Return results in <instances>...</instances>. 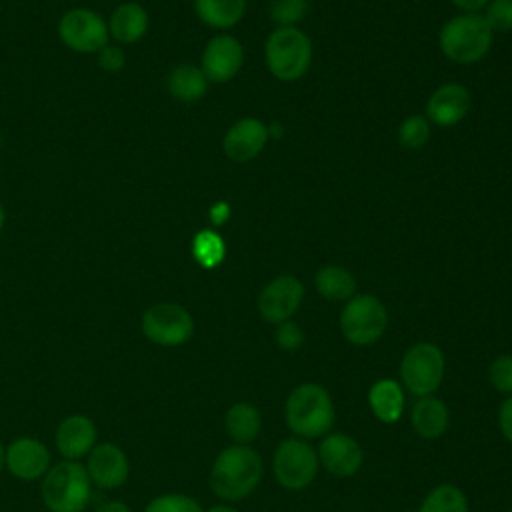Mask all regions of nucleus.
Listing matches in <instances>:
<instances>
[{
	"label": "nucleus",
	"instance_id": "nucleus-16",
	"mask_svg": "<svg viewBox=\"0 0 512 512\" xmlns=\"http://www.w3.org/2000/svg\"><path fill=\"white\" fill-rule=\"evenodd\" d=\"M268 126L258 118H240L224 136V152L234 162L256 158L268 142Z\"/></svg>",
	"mask_w": 512,
	"mask_h": 512
},
{
	"label": "nucleus",
	"instance_id": "nucleus-42",
	"mask_svg": "<svg viewBox=\"0 0 512 512\" xmlns=\"http://www.w3.org/2000/svg\"><path fill=\"white\" fill-rule=\"evenodd\" d=\"M4 208H2V204H0V230H2V226H4Z\"/></svg>",
	"mask_w": 512,
	"mask_h": 512
},
{
	"label": "nucleus",
	"instance_id": "nucleus-11",
	"mask_svg": "<svg viewBox=\"0 0 512 512\" xmlns=\"http://www.w3.org/2000/svg\"><path fill=\"white\" fill-rule=\"evenodd\" d=\"M302 300V282L294 276H278L262 288L258 296V310L266 322L280 324L292 318V314L300 308Z\"/></svg>",
	"mask_w": 512,
	"mask_h": 512
},
{
	"label": "nucleus",
	"instance_id": "nucleus-34",
	"mask_svg": "<svg viewBox=\"0 0 512 512\" xmlns=\"http://www.w3.org/2000/svg\"><path fill=\"white\" fill-rule=\"evenodd\" d=\"M126 58H124V52L118 48V46H110L106 44L100 52H98V64L102 70L106 72H118L122 66H124Z\"/></svg>",
	"mask_w": 512,
	"mask_h": 512
},
{
	"label": "nucleus",
	"instance_id": "nucleus-15",
	"mask_svg": "<svg viewBox=\"0 0 512 512\" xmlns=\"http://www.w3.org/2000/svg\"><path fill=\"white\" fill-rule=\"evenodd\" d=\"M6 468L20 480H38L50 468V452L36 438H18L6 448Z\"/></svg>",
	"mask_w": 512,
	"mask_h": 512
},
{
	"label": "nucleus",
	"instance_id": "nucleus-28",
	"mask_svg": "<svg viewBox=\"0 0 512 512\" xmlns=\"http://www.w3.org/2000/svg\"><path fill=\"white\" fill-rule=\"evenodd\" d=\"M398 138H400V144L404 148H410V150L422 148L428 142V138H430V124H428V120L424 116H420V114L408 116L400 124Z\"/></svg>",
	"mask_w": 512,
	"mask_h": 512
},
{
	"label": "nucleus",
	"instance_id": "nucleus-13",
	"mask_svg": "<svg viewBox=\"0 0 512 512\" xmlns=\"http://www.w3.org/2000/svg\"><path fill=\"white\" fill-rule=\"evenodd\" d=\"M86 472L90 476V482H94L100 488L112 490L126 482L130 464L120 446L112 442H102L90 450Z\"/></svg>",
	"mask_w": 512,
	"mask_h": 512
},
{
	"label": "nucleus",
	"instance_id": "nucleus-4",
	"mask_svg": "<svg viewBox=\"0 0 512 512\" xmlns=\"http://www.w3.org/2000/svg\"><path fill=\"white\" fill-rule=\"evenodd\" d=\"M90 476L76 460L48 468L42 480V500L50 512H82L90 502Z\"/></svg>",
	"mask_w": 512,
	"mask_h": 512
},
{
	"label": "nucleus",
	"instance_id": "nucleus-10",
	"mask_svg": "<svg viewBox=\"0 0 512 512\" xmlns=\"http://www.w3.org/2000/svg\"><path fill=\"white\" fill-rule=\"evenodd\" d=\"M60 40L76 52H100L108 44V24L88 8L68 10L58 24Z\"/></svg>",
	"mask_w": 512,
	"mask_h": 512
},
{
	"label": "nucleus",
	"instance_id": "nucleus-3",
	"mask_svg": "<svg viewBox=\"0 0 512 512\" xmlns=\"http://www.w3.org/2000/svg\"><path fill=\"white\" fill-rule=\"evenodd\" d=\"M440 50L458 64H472L482 60L492 46V30L484 16L466 12L450 18L440 30Z\"/></svg>",
	"mask_w": 512,
	"mask_h": 512
},
{
	"label": "nucleus",
	"instance_id": "nucleus-9",
	"mask_svg": "<svg viewBox=\"0 0 512 512\" xmlns=\"http://www.w3.org/2000/svg\"><path fill=\"white\" fill-rule=\"evenodd\" d=\"M144 336L158 346H180L194 334V320L190 312L174 302L150 306L142 316Z\"/></svg>",
	"mask_w": 512,
	"mask_h": 512
},
{
	"label": "nucleus",
	"instance_id": "nucleus-6",
	"mask_svg": "<svg viewBox=\"0 0 512 512\" xmlns=\"http://www.w3.org/2000/svg\"><path fill=\"white\" fill-rule=\"evenodd\" d=\"M444 354L432 342H418L406 350L400 362V380L402 386L422 398L432 396L438 390L444 378Z\"/></svg>",
	"mask_w": 512,
	"mask_h": 512
},
{
	"label": "nucleus",
	"instance_id": "nucleus-1",
	"mask_svg": "<svg viewBox=\"0 0 512 512\" xmlns=\"http://www.w3.org/2000/svg\"><path fill=\"white\" fill-rule=\"evenodd\" d=\"M262 472L260 454L246 444H234L216 456L210 470V488L222 500L236 502L254 492Z\"/></svg>",
	"mask_w": 512,
	"mask_h": 512
},
{
	"label": "nucleus",
	"instance_id": "nucleus-35",
	"mask_svg": "<svg viewBox=\"0 0 512 512\" xmlns=\"http://www.w3.org/2000/svg\"><path fill=\"white\" fill-rule=\"evenodd\" d=\"M498 426H500V432L502 436L512 442V396L506 398L502 404H500V410H498Z\"/></svg>",
	"mask_w": 512,
	"mask_h": 512
},
{
	"label": "nucleus",
	"instance_id": "nucleus-23",
	"mask_svg": "<svg viewBox=\"0 0 512 512\" xmlns=\"http://www.w3.org/2000/svg\"><path fill=\"white\" fill-rule=\"evenodd\" d=\"M168 90L176 100L196 102L206 94L208 78L204 76L202 68H196L192 64H182L170 72Z\"/></svg>",
	"mask_w": 512,
	"mask_h": 512
},
{
	"label": "nucleus",
	"instance_id": "nucleus-26",
	"mask_svg": "<svg viewBox=\"0 0 512 512\" xmlns=\"http://www.w3.org/2000/svg\"><path fill=\"white\" fill-rule=\"evenodd\" d=\"M418 512H468V498L458 486L440 484L426 494Z\"/></svg>",
	"mask_w": 512,
	"mask_h": 512
},
{
	"label": "nucleus",
	"instance_id": "nucleus-8",
	"mask_svg": "<svg viewBox=\"0 0 512 512\" xmlns=\"http://www.w3.org/2000/svg\"><path fill=\"white\" fill-rule=\"evenodd\" d=\"M318 466L316 450L302 438H286L274 450V478L286 490H302L310 486L316 478Z\"/></svg>",
	"mask_w": 512,
	"mask_h": 512
},
{
	"label": "nucleus",
	"instance_id": "nucleus-21",
	"mask_svg": "<svg viewBox=\"0 0 512 512\" xmlns=\"http://www.w3.org/2000/svg\"><path fill=\"white\" fill-rule=\"evenodd\" d=\"M148 30V14L138 2L120 4L108 22V32L122 44L138 42Z\"/></svg>",
	"mask_w": 512,
	"mask_h": 512
},
{
	"label": "nucleus",
	"instance_id": "nucleus-41",
	"mask_svg": "<svg viewBox=\"0 0 512 512\" xmlns=\"http://www.w3.org/2000/svg\"><path fill=\"white\" fill-rule=\"evenodd\" d=\"M4 466H6V448H4L2 442H0V472H2Z\"/></svg>",
	"mask_w": 512,
	"mask_h": 512
},
{
	"label": "nucleus",
	"instance_id": "nucleus-19",
	"mask_svg": "<svg viewBox=\"0 0 512 512\" xmlns=\"http://www.w3.org/2000/svg\"><path fill=\"white\" fill-rule=\"evenodd\" d=\"M410 422L420 438L434 440L446 432L450 424V412L440 398L422 396L410 410Z\"/></svg>",
	"mask_w": 512,
	"mask_h": 512
},
{
	"label": "nucleus",
	"instance_id": "nucleus-43",
	"mask_svg": "<svg viewBox=\"0 0 512 512\" xmlns=\"http://www.w3.org/2000/svg\"><path fill=\"white\" fill-rule=\"evenodd\" d=\"M510 512H512V508H510Z\"/></svg>",
	"mask_w": 512,
	"mask_h": 512
},
{
	"label": "nucleus",
	"instance_id": "nucleus-12",
	"mask_svg": "<svg viewBox=\"0 0 512 512\" xmlns=\"http://www.w3.org/2000/svg\"><path fill=\"white\" fill-rule=\"evenodd\" d=\"M318 462L320 466L338 478L354 476L364 460L360 444L342 432L326 434L318 446Z\"/></svg>",
	"mask_w": 512,
	"mask_h": 512
},
{
	"label": "nucleus",
	"instance_id": "nucleus-2",
	"mask_svg": "<svg viewBox=\"0 0 512 512\" xmlns=\"http://www.w3.org/2000/svg\"><path fill=\"white\" fill-rule=\"evenodd\" d=\"M334 404L328 390L314 382L298 384L286 398L284 418L300 438L326 436L334 424Z\"/></svg>",
	"mask_w": 512,
	"mask_h": 512
},
{
	"label": "nucleus",
	"instance_id": "nucleus-5",
	"mask_svg": "<svg viewBox=\"0 0 512 512\" xmlns=\"http://www.w3.org/2000/svg\"><path fill=\"white\" fill-rule=\"evenodd\" d=\"M312 62V42L296 26L276 28L266 40V64L270 72L284 80H298Z\"/></svg>",
	"mask_w": 512,
	"mask_h": 512
},
{
	"label": "nucleus",
	"instance_id": "nucleus-32",
	"mask_svg": "<svg viewBox=\"0 0 512 512\" xmlns=\"http://www.w3.org/2000/svg\"><path fill=\"white\" fill-rule=\"evenodd\" d=\"M484 20L492 32L512 30V0H490Z\"/></svg>",
	"mask_w": 512,
	"mask_h": 512
},
{
	"label": "nucleus",
	"instance_id": "nucleus-14",
	"mask_svg": "<svg viewBox=\"0 0 512 512\" xmlns=\"http://www.w3.org/2000/svg\"><path fill=\"white\" fill-rule=\"evenodd\" d=\"M244 62V50L232 36L212 38L202 54V72L212 82L232 80Z\"/></svg>",
	"mask_w": 512,
	"mask_h": 512
},
{
	"label": "nucleus",
	"instance_id": "nucleus-33",
	"mask_svg": "<svg viewBox=\"0 0 512 512\" xmlns=\"http://www.w3.org/2000/svg\"><path fill=\"white\" fill-rule=\"evenodd\" d=\"M276 344L286 350V352H294L298 350L302 344H304V332L302 328L292 322V320H286V322H280L278 328H276Z\"/></svg>",
	"mask_w": 512,
	"mask_h": 512
},
{
	"label": "nucleus",
	"instance_id": "nucleus-40",
	"mask_svg": "<svg viewBox=\"0 0 512 512\" xmlns=\"http://www.w3.org/2000/svg\"><path fill=\"white\" fill-rule=\"evenodd\" d=\"M208 512H238V510H234L232 506H226V504H216Z\"/></svg>",
	"mask_w": 512,
	"mask_h": 512
},
{
	"label": "nucleus",
	"instance_id": "nucleus-39",
	"mask_svg": "<svg viewBox=\"0 0 512 512\" xmlns=\"http://www.w3.org/2000/svg\"><path fill=\"white\" fill-rule=\"evenodd\" d=\"M268 136H272V138H280V136H282V126H278L276 122H272V124L268 126Z\"/></svg>",
	"mask_w": 512,
	"mask_h": 512
},
{
	"label": "nucleus",
	"instance_id": "nucleus-29",
	"mask_svg": "<svg viewBox=\"0 0 512 512\" xmlns=\"http://www.w3.org/2000/svg\"><path fill=\"white\" fill-rule=\"evenodd\" d=\"M308 12V0H274L270 6V18L278 28L294 26Z\"/></svg>",
	"mask_w": 512,
	"mask_h": 512
},
{
	"label": "nucleus",
	"instance_id": "nucleus-25",
	"mask_svg": "<svg viewBox=\"0 0 512 512\" xmlns=\"http://www.w3.org/2000/svg\"><path fill=\"white\" fill-rule=\"evenodd\" d=\"M316 290L328 300H350L356 290L354 276L342 266H324L316 272Z\"/></svg>",
	"mask_w": 512,
	"mask_h": 512
},
{
	"label": "nucleus",
	"instance_id": "nucleus-38",
	"mask_svg": "<svg viewBox=\"0 0 512 512\" xmlns=\"http://www.w3.org/2000/svg\"><path fill=\"white\" fill-rule=\"evenodd\" d=\"M212 222H216V224H222L226 218H228V206L226 204H216L214 208H212Z\"/></svg>",
	"mask_w": 512,
	"mask_h": 512
},
{
	"label": "nucleus",
	"instance_id": "nucleus-22",
	"mask_svg": "<svg viewBox=\"0 0 512 512\" xmlns=\"http://www.w3.org/2000/svg\"><path fill=\"white\" fill-rule=\"evenodd\" d=\"M224 426L228 436L236 444H250L252 440L258 438L262 430V416L256 406L250 402H236L228 408L224 416Z\"/></svg>",
	"mask_w": 512,
	"mask_h": 512
},
{
	"label": "nucleus",
	"instance_id": "nucleus-18",
	"mask_svg": "<svg viewBox=\"0 0 512 512\" xmlns=\"http://www.w3.org/2000/svg\"><path fill=\"white\" fill-rule=\"evenodd\" d=\"M470 110V94L462 84H442L428 100L426 114L438 126L458 124Z\"/></svg>",
	"mask_w": 512,
	"mask_h": 512
},
{
	"label": "nucleus",
	"instance_id": "nucleus-30",
	"mask_svg": "<svg viewBox=\"0 0 512 512\" xmlns=\"http://www.w3.org/2000/svg\"><path fill=\"white\" fill-rule=\"evenodd\" d=\"M144 512H204L200 504L186 494H162L148 502Z\"/></svg>",
	"mask_w": 512,
	"mask_h": 512
},
{
	"label": "nucleus",
	"instance_id": "nucleus-17",
	"mask_svg": "<svg viewBox=\"0 0 512 512\" xmlns=\"http://www.w3.org/2000/svg\"><path fill=\"white\" fill-rule=\"evenodd\" d=\"M96 424L84 414H72L58 424L56 448L66 460H78L96 446Z\"/></svg>",
	"mask_w": 512,
	"mask_h": 512
},
{
	"label": "nucleus",
	"instance_id": "nucleus-24",
	"mask_svg": "<svg viewBox=\"0 0 512 512\" xmlns=\"http://www.w3.org/2000/svg\"><path fill=\"white\" fill-rule=\"evenodd\" d=\"M246 0H196L198 18L210 28H230L242 20Z\"/></svg>",
	"mask_w": 512,
	"mask_h": 512
},
{
	"label": "nucleus",
	"instance_id": "nucleus-37",
	"mask_svg": "<svg viewBox=\"0 0 512 512\" xmlns=\"http://www.w3.org/2000/svg\"><path fill=\"white\" fill-rule=\"evenodd\" d=\"M96 512H130V508H128L124 502L114 500V502H106V504L98 506Z\"/></svg>",
	"mask_w": 512,
	"mask_h": 512
},
{
	"label": "nucleus",
	"instance_id": "nucleus-27",
	"mask_svg": "<svg viewBox=\"0 0 512 512\" xmlns=\"http://www.w3.org/2000/svg\"><path fill=\"white\" fill-rule=\"evenodd\" d=\"M192 252H194V258H196V262L200 266L214 268L224 258V242H222V238L216 232L202 230V232H198L194 236Z\"/></svg>",
	"mask_w": 512,
	"mask_h": 512
},
{
	"label": "nucleus",
	"instance_id": "nucleus-20",
	"mask_svg": "<svg viewBox=\"0 0 512 512\" xmlns=\"http://www.w3.org/2000/svg\"><path fill=\"white\" fill-rule=\"evenodd\" d=\"M368 404L380 422L394 424L404 412V388L392 378H380L368 390Z\"/></svg>",
	"mask_w": 512,
	"mask_h": 512
},
{
	"label": "nucleus",
	"instance_id": "nucleus-36",
	"mask_svg": "<svg viewBox=\"0 0 512 512\" xmlns=\"http://www.w3.org/2000/svg\"><path fill=\"white\" fill-rule=\"evenodd\" d=\"M458 8H462L464 12H478L480 8L488 6L490 0H452Z\"/></svg>",
	"mask_w": 512,
	"mask_h": 512
},
{
	"label": "nucleus",
	"instance_id": "nucleus-7",
	"mask_svg": "<svg viewBox=\"0 0 512 512\" xmlns=\"http://www.w3.org/2000/svg\"><path fill=\"white\" fill-rule=\"evenodd\" d=\"M386 324V306L372 294L352 296L340 314L342 336L356 346H370L380 340Z\"/></svg>",
	"mask_w": 512,
	"mask_h": 512
},
{
	"label": "nucleus",
	"instance_id": "nucleus-31",
	"mask_svg": "<svg viewBox=\"0 0 512 512\" xmlns=\"http://www.w3.org/2000/svg\"><path fill=\"white\" fill-rule=\"evenodd\" d=\"M488 380L494 390L512 394V354H500L488 368Z\"/></svg>",
	"mask_w": 512,
	"mask_h": 512
}]
</instances>
